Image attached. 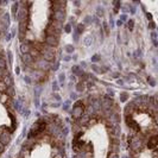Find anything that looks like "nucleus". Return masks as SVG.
<instances>
[{
	"instance_id": "obj_1",
	"label": "nucleus",
	"mask_w": 158,
	"mask_h": 158,
	"mask_svg": "<svg viewBox=\"0 0 158 158\" xmlns=\"http://www.w3.org/2000/svg\"><path fill=\"white\" fill-rule=\"evenodd\" d=\"M44 128H45V123H37V124H35V126L32 127L31 130V135H37L42 133L43 131H44Z\"/></svg>"
},
{
	"instance_id": "obj_2",
	"label": "nucleus",
	"mask_w": 158,
	"mask_h": 158,
	"mask_svg": "<svg viewBox=\"0 0 158 158\" xmlns=\"http://www.w3.org/2000/svg\"><path fill=\"white\" fill-rule=\"evenodd\" d=\"M83 113V106L81 105V102H77L74 108H73V114H74V118H80Z\"/></svg>"
},
{
	"instance_id": "obj_3",
	"label": "nucleus",
	"mask_w": 158,
	"mask_h": 158,
	"mask_svg": "<svg viewBox=\"0 0 158 158\" xmlns=\"http://www.w3.org/2000/svg\"><path fill=\"white\" fill-rule=\"evenodd\" d=\"M148 148H149L150 150H155V149L157 148V137H156V135H153L150 140H149V143H148Z\"/></svg>"
},
{
	"instance_id": "obj_4",
	"label": "nucleus",
	"mask_w": 158,
	"mask_h": 158,
	"mask_svg": "<svg viewBox=\"0 0 158 158\" xmlns=\"http://www.w3.org/2000/svg\"><path fill=\"white\" fill-rule=\"evenodd\" d=\"M127 123H128V126L132 127V128H135V130H139V126H138V124H137V121H135L132 117H127Z\"/></svg>"
},
{
	"instance_id": "obj_5",
	"label": "nucleus",
	"mask_w": 158,
	"mask_h": 158,
	"mask_svg": "<svg viewBox=\"0 0 158 158\" xmlns=\"http://www.w3.org/2000/svg\"><path fill=\"white\" fill-rule=\"evenodd\" d=\"M54 158H63V156H62L61 153H57L56 156H54Z\"/></svg>"
}]
</instances>
